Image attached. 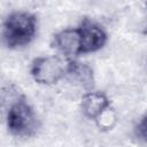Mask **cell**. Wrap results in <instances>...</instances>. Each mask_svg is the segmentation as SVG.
<instances>
[{
    "mask_svg": "<svg viewBox=\"0 0 147 147\" xmlns=\"http://www.w3.org/2000/svg\"><path fill=\"white\" fill-rule=\"evenodd\" d=\"M77 29L80 37L82 54L98 52L106 45L108 36L100 24L90 18H83Z\"/></svg>",
    "mask_w": 147,
    "mask_h": 147,
    "instance_id": "obj_4",
    "label": "cell"
},
{
    "mask_svg": "<svg viewBox=\"0 0 147 147\" xmlns=\"http://www.w3.org/2000/svg\"><path fill=\"white\" fill-rule=\"evenodd\" d=\"M146 7H147V3H146Z\"/></svg>",
    "mask_w": 147,
    "mask_h": 147,
    "instance_id": "obj_9",
    "label": "cell"
},
{
    "mask_svg": "<svg viewBox=\"0 0 147 147\" xmlns=\"http://www.w3.org/2000/svg\"><path fill=\"white\" fill-rule=\"evenodd\" d=\"M52 45L68 61H74L82 54L80 37L77 28H68L57 32L53 37Z\"/></svg>",
    "mask_w": 147,
    "mask_h": 147,
    "instance_id": "obj_5",
    "label": "cell"
},
{
    "mask_svg": "<svg viewBox=\"0 0 147 147\" xmlns=\"http://www.w3.org/2000/svg\"><path fill=\"white\" fill-rule=\"evenodd\" d=\"M65 77L76 85L84 88H92L94 84V76L92 68L86 64L78 62L77 60L68 61Z\"/></svg>",
    "mask_w": 147,
    "mask_h": 147,
    "instance_id": "obj_7",
    "label": "cell"
},
{
    "mask_svg": "<svg viewBox=\"0 0 147 147\" xmlns=\"http://www.w3.org/2000/svg\"><path fill=\"white\" fill-rule=\"evenodd\" d=\"M80 107L87 118L98 122L110 110V100L102 92L88 91L83 94Z\"/></svg>",
    "mask_w": 147,
    "mask_h": 147,
    "instance_id": "obj_6",
    "label": "cell"
},
{
    "mask_svg": "<svg viewBox=\"0 0 147 147\" xmlns=\"http://www.w3.org/2000/svg\"><path fill=\"white\" fill-rule=\"evenodd\" d=\"M67 64L55 55L39 56L32 61L30 74L34 82L42 85H53L65 77Z\"/></svg>",
    "mask_w": 147,
    "mask_h": 147,
    "instance_id": "obj_3",
    "label": "cell"
},
{
    "mask_svg": "<svg viewBox=\"0 0 147 147\" xmlns=\"http://www.w3.org/2000/svg\"><path fill=\"white\" fill-rule=\"evenodd\" d=\"M137 133H138V136H139L141 139H144V140L147 141V114H146L145 117L139 122V124H138V126H137Z\"/></svg>",
    "mask_w": 147,
    "mask_h": 147,
    "instance_id": "obj_8",
    "label": "cell"
},
{
    "mask_svg": "<svg viewBox=\"0 0 147 147\" xmlns=\"http://www.w3.org/2000/svg\"><path fill=\"white\" fill-rule=\"evenodd\" d=\"M6 122L9 132L21 138L32 137L39 129L37 114L23 98H18L10 103L7 110Z\"/></svg>",
    "mask_w": 147,
    "mask_h": 147,
    "instance_id": "obj_2",
    "label": "cell"
},
{
    "mask_svg": "<svg viewBox=\"0 0 147 147\" xmlns=\"http://www.w3.org/2000/svg\"><path fill=\"white\" fill-rule=\"evenodd\" d=\"M36 15L25 10L10 13L2 24V41L8 48H20L29 45L37 33Z\"/></svg>",
    "mask_w": 147,
    "mask_h": 147,
    "instance_id": "obj_1",
    "label": "cell"
}]
</instances>
